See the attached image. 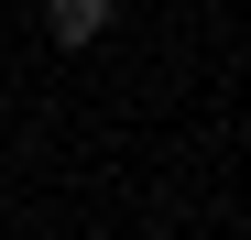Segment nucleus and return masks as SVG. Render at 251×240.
I'll use <instances>...</instances> for the list:
<instances>
[{
    "instance_id": "f257e3e1",
    "label": "nucleus",
    "mask_w": 251,
    "mask_h": 240,
    "mask_svg": "<svg viewBox=\"0 0 251 240\" xmlns=\"http://www.w3.org/2000/svg\"><path fill=\"white\" fill-rule=\"evenodd\" d=\"M44 33H55V55H88L109 33V0H44Z\"/></svg>"
}]
</instances>
